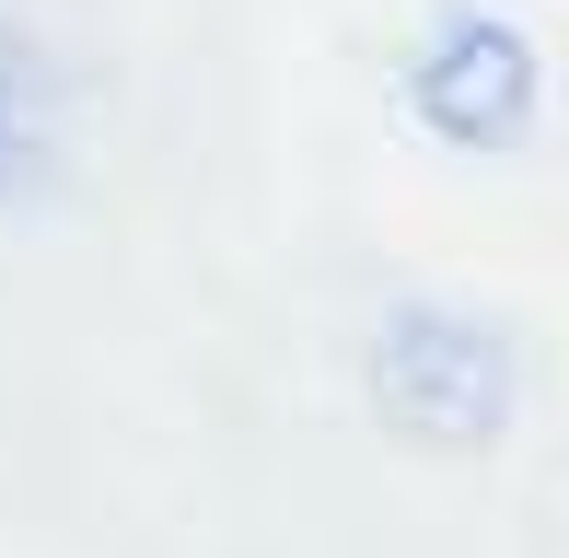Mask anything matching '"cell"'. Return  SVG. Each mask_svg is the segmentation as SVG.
<instances>
[{"label":"cell","mask_w":569,"mask_h":558,"mask_svg":"<svg viewBox=\"0 0 569 558\" xmlns=\"http://www.w3.org/2000/svg\"><path fill=\"white\" fill-rule=\"evenodd\" d=\"M372 408H383V430H407V442H430V454L500 442L511 338L477 326V315H453V302H396L383 338H372Z\"/></svg>","instance_id":"cell-1"},{"label":"cell","mask_w":569,"mask_h":558,"mask_svg":"<svg viewBox=\"0 0 569 558\" xmlns=\"http://www.w3.org/2000/svg\"><path fill=\"white\" fill-rule=\"evenodd\" d=\"M407 106L453 151H511L535 129V36L500 12H442L407 59Z\"/></svg>","instance_id":"cell-2"},{"label":"cell","mask_w":569,"mask_h":558,"mask_svg":"<svg viewBox=\"0 0 569 558\" xmlns=\"http://www.w3.org/2000/svg\"><path fill=\"white\" fill-rule=\"evenodd\" d=\"M59 163V70L36 36L0 23V198H36Z\"/></svg>","instance_id":"cell-3"}]
</instances>
